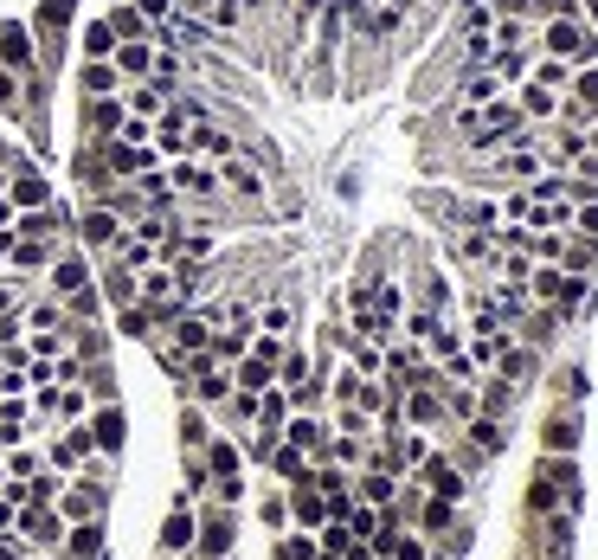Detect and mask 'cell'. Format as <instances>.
<instances>
[{
    "label": "cell",
    "instance_id": "41",
    "mask_svg": "<svg viewBox=\"0 0 598 560\" xmlns=\"http://www.w3.org/2000/svg\"><path fill=\"white\" fill-rule=\"evenodd\" d=\"M283 419H290V393H283V387H265V393H258V425H265V431H283Z\"/></svg>",
    "mask_w": 598,
    "mask_h": 560
},
{
    "label": "cell",
    "instance_id": "27",
    "mask_svg": "<svg viewBox=\"0 0 598 560\" xmlns=\"http://www.w3.org/2000/svg\"><path fill=\"white\" fill-rule=\"evenodd\" d=\"M110 309H130L142 303V271H123V265H103V290H97Z\"/></svg>",
    "mask_w": 598,
    "mask_h": 560
},
{
    "label": "cell",
    "instance_id": "24",
    "mask_svg": "<svg viewBox=\"0 0 598 560\" xmlns=\"http://www.w3.org/2000/svg\"><path fill=\"white\" fill-rule=\"evenodd\" d=\"M412 528H418L425 541L451 535V528H457V502H444V496H425V502H418V515H412Z\"/></svg>",
    "mask_w": 598,
    "mask_h": 560
},
{
    "label": "cell",
    "instance_id": "51",
    "mask_svg": "<svg viewBox=\"0 0 598 560\" xmlns=\"http://www.w3.org/2000/svg\"><path fill=\"white\" fill-rule=\"evenodd\" d=\"M206 496H212L219 509H245V496H252V490H245V477H225V484H212Z\"/></svg>",
    "mask_w": 598,
    "mask_h": 560
},
{
    "label": "cell",
    "instance_id": "50",
    "mask_svg": "<svg viewBox=\"0 0 598 560\" xmlns=\"http://www.w3.org/2000/svg\"><path fill=\"white\" fill-rule=\"evenodd\" d=\"M393 560H431V541H425L418 528H399V541H393Z\"/></svg>",
    "mask_w": 598,
    "mask_h": 560
},
{
    "label": "cell",
    "instance_id": "21",
    "mask_svg": "<svg viewBox=\"0 0 598 560\" xmlns=\"http://www.w3.org/2000/svg\"><path fill=\"white\" fill-rule=\"evenodd\" d=\"M265 471L277 477V484H283V490H290V484H303V477L316 471V458H309V451H296L290 438H277V451H270V464H265Z\"/></svg>",
    "mask_w": 598,
    "mask_h": 560
},
{
    "label": "cell",
    "instance_id": "8",
    "mask_svg": "<svg viewBox=\"0 0 598 560\" xmlns=\"http://www.w3.org/2000/svg\"><path fill=\"white\" fill-rule=\"evenodd\" d=\"M7 200L20 212H39V207H52V181L33 168V161H7Z\"/></svg>",
    "mask_w": 598,
    "mask_h": 560
},
{
    "label": "cell",
    "instance_id": "62",
    "mask_svg": "<svg viewBox=\"0 0 598 560\" xmlns=\"http://www.w3.org/2000/svg\"><path fill=\"white\" fill-rule=\"evenodd\" d=\"M316 560H334V555H316Z\"/></svg>",
    "mask_w": 598,
    "mask_h": 560
},
{
    "label": "cell",
    "instance_id": "52",
    "mask_svg": "<svg viewBox=\"0 0 598 560\" xmlns=\"http://www.w3.org/2000/svg\"><path fill=\"white\" fill-rule=\"evenodd\" d=\"M322 13H329V0H290V26H296V33H303V26H316Z\"/></svg>",
    "mask_w": 598,
    "mask_h": 560
},
{
    "label": "cell",
    "instance_id": "13",
    "mask_svg": "<svg viewBox=\"0 0 598 560\" xmlns=\"http://www.w3.org/2000/svg\"><path fill=\"white\" fill-rule=\"evenodd\" d=\"M90 258H84V252H59V258H52V271H46V290H52V296H77V290H90Z\"/></svg>",
    "mask_w": 598,
    "mask_h": 560
},
{
    "label": "cell",
    "instance_id": "23",
    "mask_svg": "<svg viewBox=\"0 0 598 560\" xmlns=\"http://www.w3.org/2000/svg\"><path fill=\"white\" fill-rule=\"evenodd\" d=\"M0 464H7V484H33V477L46 471V445H39V438H20Z\"/></svg>",
    "mask_w": 598,
    "mask_h": 560
},
{
    "label": "cell",
    "instance_id": "63",
    "mask_svg": "<svg viewBox=\"0 0 598 560\" xmlns=\"http://www.w3.org/2000/svg\"><path fill=\"white\" fill-rule=\"evenodd\" d=\"M174 7H181V0H174Z\"/></svg>",
    "mask_w": 598,
    "mask_h": 560
},
{
    "label": "cell",
    "instance_id": "47",
    "mask_svg": "<svg viewBox=\"0 0 598 560\" xmlns=\"http://www.w3.org/2000/svg\"><path fill=\"white\" fill-rule=\"evenodd\" d=\"M573 97L586 104V117L598 123V65H579V71H573Z\"/></svg>",
    "mask_w": 598,
    "mask_h": 560
},
{
    "label": "cell",
    "instance_id": "58",
    "mask_svg": "<svg viewBox=\"0 0 598 560\" xmlns=\"http://www.w3.org/2000/svg\"><path fill=\"white\" fill-rule=\"evenodd\" d=\"M13 522H20V502H7V496H0V535H13Z\"/></svg>",
    "mask_w": 598,
    "mask_h": 560
},
{
    "label": "cell",
    "instance_id": "44",
    "mask_svg": "<svg viewBox=\"0 0 598 560\" xmlns=\"http://www.w3.org/2000/svg\"><path fill=\"white\" fill-rule=\"evenodd\" d=\"M258 336H283V342H290V336H296V309H290V303H265V309H258Z\"/></svg>",
    "mask_w": 598,
    "mask_h": 560
},
{
    "label": "cell",
    "instance_id": "28",
    "mask_svg": "<svg viewBox=\"0 0 598 560\" xmlns=\"http://www.w3.org/2000/svg\"><path fill=\"white\" fill-rule=\"evenodd\" d=\"M219 181H225V194H239V200H258L265 194V174L245 161V155H232V161H219Z\"/></svg>",
    "mask_w": 598,
    "mask_h": 560
},
{
    "label": "cell",
    "instance_id": "31",
    "mask_svg": "<svg viewBox=\"0 0 598 560\" xmlns=\"http://www.w3.org/2000/svg\"><path fill=\"white\" fill-rule=\"evenodd\" d=\"M110 65L123 71V84H148V71H155V46L148 39H130V46H117V59Z\"/></svg>",
    "mask_w": 598,
    "mask_h": 560
},
{
    "label": "cell",
    "instance_id": "45",
    "mask_svg": "<svg viewBox=\"0 0 598 560\" xmlns=\"http://www.w3.org/2000/svg\"><path fill=\"white\" fill-rule=\"evenodd\" d=\"M303 380H309V354L290 342V349H283V361H277V387L290 393V387H303Z\"/></svg>",
    "mask_w": 598,
    "mask_h": 560
},
{
    "label": "cell",
    "instance_id": "22",
    "mask_svg": "<svg viewBox=\"0 0 598 560\" xmlns=\"http://www.w3.org/2000/svg\"><path fill=\"white\" fill-rule=\"evenodd\" d=\"M515 400H522V387H509L502 374H483V380H476V406H483L489 419H509V413H515Z\"/></svg>",
    "mask_w": 598,
    "mask_h": 560
},
{
    "label": "cell",
    "instance_id": "42",
    "mask_svg": "<svg viewBox=\"0 0 598 560\" xmlns=\"http://www.w3.org/2000/svg\"><path fill=\"white\" fill-rule=\"evenodd\" d=\"M103 20H110V33H117V39H123V46H130V39H148V20H142V13H135L130 0H123V7H110V13H103Z\"/></svg>",
    "mask_w": 598,
    "mask_h": 560
},
{
    "label": "cell",
    "instance_id": "33",
    "mask_svg": "<svg viewBox=\"0 0 598 560\" xmlns=\"http://www.w3.org/2000/svg\"><path fill=\"white\" fill-rule=\"evenodd\" d=\"M130 84H123V71L110 65V59H84V97H123Z\"/></svg>",
    "mask_w": 598,
    "mask_h": 560
},
{
    "label": "cell",
    "instance_id": "46",
    "mask_svg": "<svg viewBox=\"0 0 598 560\" xmlns=\"http://www.w3.org/2000/svg\"><path fill=\"white\" fill-rule=\"evenodd\" d=\"M117 33H110V20H97V26H84V59H117Z\"/></svg>",
    "mask_w": 598,
    "mask_h": 560
},
{
    "label": "cell",
    "instance_id": "61",
    "mask_svg": "<svg viewBox=\"0 0 598 560\" xmlns=\"http://www.w3.org/2000/svg\"><path fill=\"white\" fill-rule=\"evenodd\" d=\"M7 374H13V367H7V361H0V387H7Z\"/></svg>",
    "mask_w": 598,
    "mask_h": 560
},
{
    "label": "cell",
    "instance_id": "4",
    "mask_svg": "<svg viewBox=\"0 0 598 560\" xmlns=\"http://www.w3.org/2000/svg\"><path fill=\"white\" fill-rule=\"evenodd\" d=\"M579 445H586L579 406H553V413L540 419V458H579Z\"/></svg>",
    "mask_w": 598,
    "mask_h": 560
},
{
    "label": "cell",
    "instance_id": "36",
    "mask_svg": "<svg viewBox=\"0 0 598 560\" xmlns=\"http://www.w3.org/2000/svg\"><path fill=\"white\" fill-rule=\"evenodd\" d=\"M168 104H174V97H168V90H155V84H130V90H123V110L142 117V123H155Z\"/></svg>",
    "mask_w": 598,
    "mask_h": 560
},
{
    "label": "cell",
    "instance_id": "55",
    "mask_svg": "<svg viewBox=\"0 0 598 560\" xmlns=\"http://www.w3.org/2000/svg\"><path fill=\"white\" fill-rule=\"evenodd\" d=\"M573 232H579V239H598V200L573 207Z\"/></svg>",
    "mask_w": 598,
    "mask_h": 560
},
{
    "label": "cell",
    "instance_id": "43",
    "mask_svg": "<svg viewBox=\"0 0 598 560\" xmlns=\"http://www.w3.org/2000/svg\"><path fill=\"white\" fill-rule=\"evenodd\" d=\"M142 303H148V309H161V303H174V271H168V265H155V271H142Z\"/></svg>",
    "mask_w": 598,
    "mask_h": 560
},
{
    "label": "cell",
    "instance_id": "5",
    "mask_svg": "<svg viewBox=\"0 0 598 560\" xmlns=\"http://www.w3.org/2000/svg\"><path fill=\"white\" fill-rule=\"evenodd\" d=\"M412 477H418V484H425V490H431V496H444V502H457V509H464V496H469V477H464V471H457V464H451V451H444V445H438V451H431V458H425V464H418Z\"/></svg>",
    "mask_w": 598,
    "mask_h": 560
},
{
    "label": "cell",
    "instance_id": "7",
    "mask_svg": "<svg viewBox=\"0 0 598 560\" xmlns=\"http://www.w3.org/2000/svg\"><path fill=\"white\" fill-rule=\"evenodd\" d=\"M65 515H59V502L52 509H20V522H13V535L26 541V548H46V555H59V541H65Z\"/></svg>",
    "mask_w": 598,
    "mask_h": 560
},
{
    "label": "cell",
    "instance_id": "9",
    "mask_svg": "<svg viewBox=\"0 0 598 560\" xmlns=\"http://www.w3.org/2000/svg\"><path fill=\"white\" fill-rule=\"evenodd\" d=\"M199 560H225L232 555V509L219 502H199V541H194Z\"/></svg>",
    "mask_w": 598,
    "mask_h": 560
},
{
    "label": "cell",
    "instance_id": "54",
    "mask_svg": "<svg viewBox=\"0 0 598 560\" xmlns=\"http://www.w3.org/2000/svg\"><path fill=\"white\" fill-rule=\"evenodd\" d=\"M283 349H290L283 336H252V354H258V361H270V367L283 361Z\"/></svg>",
    "mask_w": 598,
    "mask_h": 560
},
{
    "label": "cell",
    "instance_id": "38",
    "mask_svg": "<svg viewBox=\"0 0 598 560\" xmlns=\"http://www.w3.org/2000/svg\"><path fill=\"white\" fill-rule=\"evenodd\" d=\"M322 548H316V535H303V528H283L277 535V548H270V560H316Z\"/></svg>",
    "mask_w": 598,
    "mask_h": 560
},
{
    "label": "cell",
    "instance_id": "3",
    "mask_svg": "<svg viewBox=\"0 0 598 560\" xmlns=\"http://www.w3.org/2000/svg\"><path fill=\"white\" fill-rule=\"evenodd\" d=\"M90 458H97V445H90V425H59V431L46 438V471H59V477H77Z\"/></svg>",
    "mask_w": 598,
    "mask_h": 560
},
{
    "label": "cell",
    "instance_id": "16",
    "mask_svg": "<svg viewBox=\"0 0 598 560\" xmlns=\"http://www.w3.org/2000/svg\"><path fill=\"white\" fill-rule=\"evenodd\" d=\"M194 541H199V509H174V502H168V522H161V555L181 560V555H194Z\"/></svg>",
    "mask_w": 598,
    "mask_h": 560
},
{
    "label": "cell",
    "instance_id": "2",
    "mask_svg": "<svg viewBox=\"0 0 598 560\" xmlns=\"http://www.w3.org/2000/svg\"><path fill=\"white\" fill-rule=\"evenodd\" d=\"M97 168L110 174V181H135V174H148V168H161V155H155V142H97Z\"/></svg>",
    "mask_w": 598,
    "mask_h": 560
},
{
    "label": "cell",
    "instance_id": "17",
    "mask_svg": "<svg viewBox=\"0 0 598 560\" xmlns=\"http://www.w3.org/2000/svg\"><path fill=\"white\" fill-rule=\"evenodd\" d=\"M135 194H142V207L161 212V219H174V212H181V194H174L168 168H148V174H135Z\"/></svg>",
    "mask_w": 598,
    "mask_h": 560
},
{
    "label": "cell",
    "instance_id": "56",
    "mask_svg": "<svg viewBox=\"0 0 598 560\" xmlns=\"http://www.w3.org/2000/svg\"><path fill=\"white\" fill-rule=\"evenodd\" d=\"M13 104H20V71L0 65V110H13Z\"/></svg>",
    "mask_w": 598,
    "mask_h": 560
},
{
    "label": "cell",
    "instance_id": "14",
    "mask_svg": "<svg viewBox=\"0 0 598 560\" xmlns=\"http://www.w3.org/2000/svg\"><path fill=\"white\" fill-rule=\"evenodd\" d=\"M103 541H110L103 515H90V522H71L65 541H59V560H103Z\"/></svg>",
    "mask_w": 598,
    "mask_h": 560
},
{
    "label": "cell",
    "instance_id": "60",
    "mask_svg": "<svg viewBox=\"0 0 598 560\" xmlns=\"http://www.w3.org/2000/svg\"><path fill=\"white\" fill-rule=\"evenodd\" d=\"M26 560H59V555H46V548H33V555H26Z\"/></svg>",
    "mask_w": 598,
    "mask_h": 560
},
{
    "label": "cell",
    "instance_id": "29",
    "mask_svg": "<svg viewBox=\"0 0 598 560\" xmlns=\"http://www.w3.org/2000/svg\"><path fill=\"white\" fill-rule=\"evenodd\" d=\"M194 155L199 161H232V155H245L232 130H212V123H194Z\"/></svg>",
    "mask_w": 598,
    "mask_h": 560
},
{
    "label": "cell",
    "instance_id": "12",
    "mask_svg": "<svg viewBox=\"0 0 598 560\" xmlns=\"http://www.w3.org/2000/svg\"><path fill=\"white\" fill-rule=\"evenodd\" d=\"M283 438L322 464V458H329V413H290V419H283Z\"/></svg>",
    "mask_w": 598,
    "mask_h": 560
},
{
    "label": "cell",
    "instance_id": "40",
    "mask_svg": "<svg viewBox=\"0 0 598 560\" xmlns=\"http://www.w3.org/2000/svg\"><path fill=\"white\" fill-rule=\"evenodd\" d=\"M0 65H7V71H26V65H33V39H26L20 26H7V33H0Z\"/></svg>",
    "mask_w": 598,
    "mask_h": 560
},
{
    "label": "cell",
    "instance_id": "18",
    "mask_svg": "<svg viewBox=\"0 0 598 560\" xmlns=\"http://www.w3.org/2000/svg\"><path fill=\"white\" fill-rule=\"evenodd\" d=\"M496 97H502V77L489 65L457 71V110H483V104H496Z\"/></svg>",
    "mask_w": 598,
    "mask_h": 560
},
{
    "label": "cell",
    "instance_id": "20",
    "mask_svg": "<svg viewBox=\"0 0 598 560\" xmlns=\"http://www.w3.org/2000/svg\"><path fill=\"white\" fill-rule=\"evenodd\" d=\"M199 451H206V477H212V484L245 477V451H239V438H206Z\"/></svg>",
    "mask_w": 598,
    "mask_h": 560
},
{
    "label": "cell",
    "instance_id": "15",
    "mask_svg": "<svg viewBox=\"0 0 598 560\" xmlns=\"http://www.w3.org/2000/svg\"><path fill=\"white\" fill-rule=\"evenodd\" d=\"M252 336H258V322H232V329H212V342H206V361H212V367H239V361L252 354Z\"/></svg>",
    "mask_w": 598,
    "mask_h": 560
},
{
    "label": "cell",
    "instance_id": "19",
    "mask_svg": "<svg viewBox=\"0 0 598 560\" xmlns=\"http://www.w3.org/2000/svg\"><path fill=\"white\" fill-rule=\"evenodd\" d=\"M84 123H90V142H110L130 123V110H123V97H84Z\"/></svg>",
    "mask_w": 598,
    "mask_h": 560
},
{
    "label": "cell",
    "instance_id": "39",
    "mask_svg": "<svg viewBox=\"0 0 598 560\" xmlns=\"http://www.w3.org/2000/svg\"><path fill=\"white\" fill-rule=\"evenodd\" d=\"M528 77H534V84H547V90H560V97L573 90V65H566V59H534Z\"/></svg>",
    "mask_w": 598,
    "mask_h": 560
},
{
    "label": "cell",
    "instance_id": "30",
    "mask_svg": "<svg viewBox=\"0 0 598 560\" xmlns=\"http://www.w3.org/2000/svg\"><path fill=\"white\" fill-rule=\"evenodd\" d=\"M117 336H130V342H161V322H155V309L148 303H130V309H117Z\"/></svg>",
    "mask_w": 598,
    "mask_h": 560
},
{
    "label": "cell",
    "instance_id": "11",
    "mask_svg": "<svg viewBox=\"0 0 598 560\" xmlns=\"http://www.w3.org/2000/svg\"><path fill=\"white\" fill-rule=\"evenodd\" d=\"M290 528H303V535H316V528H322V522H329V496L316 490V484H309V477H303V484H290Z\"/></svg>",
    "mask_w": 598,
    "mask_h": 560
},
{
    "label": "cell",
    "instance_id": "34",
    "mask_svg": "<svg viewBox=\"0 0 598 560\" xmlns=\"http://www.w3.org/2000/svg\"><path fill=\"white\" fill-rule=\"evenodd\" d=\"M560 271H573V278H598V239H579V232H566Z\"/></svg>",
    "mask_w": 598,
    "mask_h": 560
},
{
    "label": "cell",
    "instance_id": "25",
    "mask_svg": "<svg viewBox=\"0 0 598 560\" xmlns=\"http://www.w3.org/2000/svg\"><path fill=\"white\" fill-rule=\"evenodd\" d=\"M515 104H522L528 123H553V117H560V90H547V84H534V77L515 84Z\"/></svg>",
    "mask_w": 598,
    "mask_h": 560
},
{
    "label": "cell",
    "instance_id": "26",
    "mask_svg": "<svg viewBox=\"0 0 598 560\" xmlns=\"http://www.w3.org/2000/svg\"><path fill=\"white\" fill-rule=\"evenodd\" d=\"M464 438L483 451V458H489V464H496V458L509 451V419H489V413H476V419L464 425Z\"/></svg>",
    "mask_w": 598,
    "mask_h": 560
},
{
    "label": "cell",
    "instance_id": "59",
    "mask_svg": "<svg viewBox=\"0 0 598 560\" xmlns=\"http://www.w3.org/2000/svg\"><path fill=\"white\" fill-rule=\"evenodd\" d=\"M245 7H290V0H245Z\"/></svg>",
    "mask_w": 598,
    "mask_h": 560
},
{
    "label": "cell",
    "instance_id": "53",
    "mask_svg": "<svg viewBox=\"0 0 598 560\" xmlns=\"http://www.w3.org/2000/svg\"><path fill=\"white\" fill-rule=\"evenodd\" d=\"M130 7H135V13H142V20H148V33L174 20V0H130Z\"/></svg>",
    "mask_w": 598,
    "mask_h": 560
},
{
    "label": "cell",
    "instance_id": "35",
    "mask_svg": "<svg viewBox=\"0 0 598 560\" xmlns=\"http://www.w3.org/2000/svg\"><path fill=\"white\" fill-rule=\"evenodd\" d=\"M265 387H277V367L258 361V354H245V361L232 367V393H265Z\"/></svg>",
    "mask_w": 598,
    "mask_h": 560
},
{
    "label": "cell",
    "instance_id": "10",
    "mask_svg": "<svg viewBox=\"0 0 598 560\" xmlns=\"http://www.w3.org/2000/svg\"><path fill=\"white\" fill-rule=\"evenodd\" d=\"M90 445H97V458H123V445H130V419H123V406H90Z\"/></svg>",
    "mask_w": 598,
    "mask_h": 560
},
{
    "label": "cell",
    "instance_id": "57",
    "mask_svg": "<svg viewBox=\"0 0 598 560\" xmlns=\"http://www.w3.org/2000/svg\"><path fill=\"white\" fill-rule=\"evenodd\" d=\"M26 555H33V548H26L20 535H0V560H26Z\"/></svg>",
    "mask_w": 598,
    "mask_h": 560
},
{
    "label": "cell",
    "instance_id": "48",
    "mask_svg": "<svg viewBox=\"0 0 598 560\" xmlns=\"http://www.w3.org/2000/svg\"><path fill=\"white\" fill-rule=\"evenodd\" d=\"M181 438H187V445H206V438H212V425H206V406H194V400L181 406Z\"/></svg>",
    "mask_w": 598,
    "mask_h": 560
},
{
    "label": "cell",
    "instance_id": "49",
    "mask_svg": "<svg viewBox=\"0 0 598 560\" xmlns=\"http://www.w3.org/2000/svg\"><path fill=\"white\" fill-rule=\"evenodd\" d=\"M258 515H265V528H277V535H283V528H290V496L270 490L265 502H258Z\"/></svg>",
    "mask_w": 598,
    "mask_h": 560
},
{
    "label": "cell",
    "instance_id": "37",
    "mask_svg": "<svg viewBox=\"0 0 598 560\" xmlns=\"http://www.w3.org/2000/svg\"><path fill=\"white\" fill-rule=\"evenodd\" d=\"M553 393H560V406H586V393H593L586 367H560V374H553Z\"/></svg>",
    "mask_w": 598,
    "mask_h": 560
},
{
    "label": "cell",
    "instance_id": "1",
    "mask_svg": "<svg viewBox=\"0 0 598 560\" xmlns=\"http://www.w3.org/2000/svg\"><path fill=\"white\" fill-rule=\"evenodd\" d=\"M168 168V181H174V194L181 200H194V207H219L225 200V181H219V161H199V155H181V161H161Z\"/></svg>",
    "mask_w": 598,
    "mask_h": 560
},
{
    "label": "cell",
    "instance_id": "32",
    "mask_svg": "<svg viewBox=\"0 0 598 560\" xmlns=\"http://www.w3.org/2000/svg\"><path fill=\"white\" fill-rule=\"evenodd\" d=\"M90 406H97V400H90V387H84V380H77V387H59V406H52V431H59V425H84V419H90Z\"/></svg>",
    "mask_w": 598,
    "mask_h": 560
},
{
    "label": "cell",
    "instance_id": "6",
    "mask_svg": "<svg viewBox=\"0 0 598 560\" xmlns=\"http://www.w3.org/2000/svg\"><path fill=\"white\" fill-rule=\"evenodd\" d=\"M71 232H77V245H84V252H103V258H110V252H117V239H123V219H117L110 207H97V200H84V212H77V226H71Z\"/></svg>",
    "mask_w": 598,
    "mask_h": 560
}]
</instances>
